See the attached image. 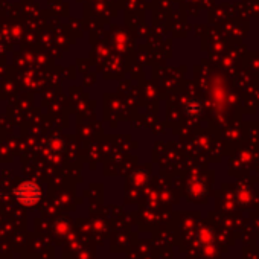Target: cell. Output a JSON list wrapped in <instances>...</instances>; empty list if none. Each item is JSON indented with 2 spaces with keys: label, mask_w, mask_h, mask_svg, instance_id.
<instances>
[{
  "label": "cell",
  "mask_w": 259,
  "mask_h": 259,
  "mask_svg": "<svg viewBox=\"0 0 259 259\" xmlns=\"http://www.w3.org/2000/svg\"><path fill=\"white\" fill-rule=\"evenodd\" d=\"M15 198L23 206H35L42 198V189L32 181H25L15 189Z\"/></svg>",
  "instance_id": "1"
}]
</instances>
